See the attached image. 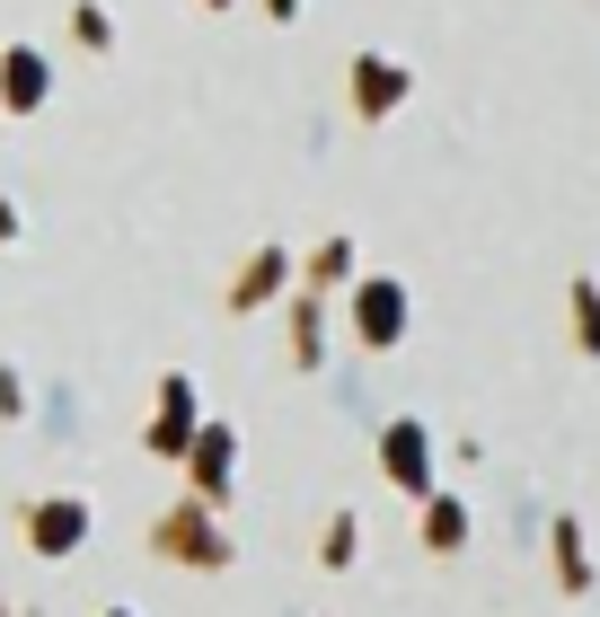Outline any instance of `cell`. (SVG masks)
I'll list each match as a JSON object with an SVG mask.
<instances>
[{
    "instance_id": "1",
    "label": "cell",
    "mask_w": 600,
    "mask_h": 617,
    "mask_svg": "<svg viewBox=\"0 0 600 617\" xmlns=\"http://www.w3.org/2000/svg\"><path fill=\"white\" fill-rule=\"evenodd\" d=\"M388 450H397V476H407V486H416V476H424V441H416V433H397Z\"/></svg>"
},
{
    "instance_id": "2",
    "label": "cell",
    "mask_w": 600,
    "mask_h": 617,
    "mask_svg": "<svg viewBox=\"0 0 600 617\" xmlns=\"http://www.w3.org/2000/svg\"><path fill=\"white\" fill-rule=\"evenodd\" d=\"M362 318H371V335H388V326H397V292H371V300H362Z\"/></svg>"
}]
</instances>
